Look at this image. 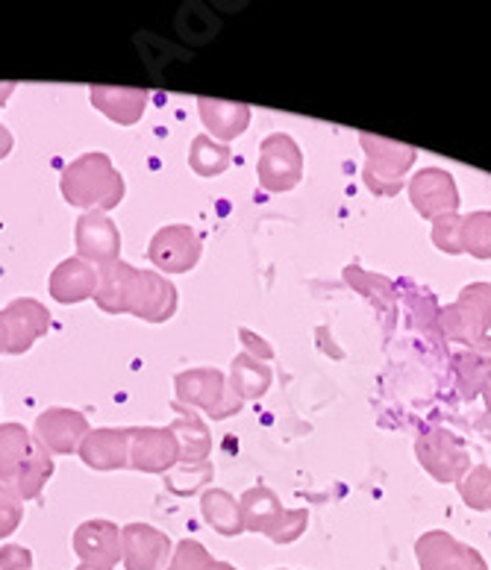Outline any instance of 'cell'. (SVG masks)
<instances>
[{
	"label": "cell",
	"instance_id": "1",
	"mask_svg": "<svg viewBox=\"0 0 491 570\" xmlns=\"http://www.w3.org/2000/svg\"><path fill=\"white\" fill-rule=\"evenodd\" d=\"M62 197L77 209L104 213L121 204L124 177L112 168L107 154H82L62 171Z\"/></svg>",
	"mask_w": 491,
	"mask_h": 570
},
{
	"label": "cell",
	"instance_id": "2",
	"mask_svg": "<svg viewBox=\"0 0 491 570\" xmlns=\"http://www.w3.org/2000/svg\"><path fill=\"white\" fill-rule=\"evenodd\" d=\"M442 330L453 344L480 347L491 330V285L474 283L459 292V301L442 312Z\"/></svg>",
	"mask_w": 491,
	"mask_h": 570
},
{
	"label": "cell",
	"instance_id": "3",
	"mask_svg": "<svg viewBox=\"0 0 491 570\" xmlns=\"http://www.w3.org/2000/svg\"><path fill=\"white\" fill-rule=\"evenodd\" d=\"M177 389V403L189 409H200L213 421L236 415L242 409V400L233 397L227 389V376L215 367H195V371H183L174 380Z\"/></svg>",
	"mask_w": 491,
	"mask_h": 570
},
{
	"label": "cell",
	"instance_id": "4",
	"mask_svg": "<svg viewBox=\"0 0 491 570\" xmlns=\"http://www.w3.org/2000/svg\"><path fill=\"white\" fill-rule=\"evenodd\" d=\"M362 147L369 154L365 163V186L374 195H397L403 186V177L415 163V147L401 145V141L380 139V136H362Z\"/></svg>",
	"mask_w": 491,
	"mask_h": 570
},
{
	"label": "cell",
	"instance_id": "5",
	"mask_svg": "<svg viewBox=\"0 0 491 570\" xmlns=\"http://www.w3.org/2000/svg\"><path fill=\"white\" fill-rule=\"evenodd\" d=\"M418 462L435 482H462L471 471L465 441L442 426H426L415 441Z\"/></svg>",
	"mask_w": 491,
	"mask_h": 570
},
{
	"label": "cell",
	"instance_id": "6",
	"mask_svg": "<svg viewBox=\"0 0 491 570\" xmlns=\"http://www.w3.org/2000/svg\"><path fill=\"white\" fill-rule=\"evenodd\" d=\"M256 177H259V186L271 195L292 191L303 179V154L297 141L286 132H271L259 147Z\"/></svg>",
	"mask_w": 491,
	"mask_h": 570
},
{
	"label": "cell",
	"instance_id": "7",
	"mask_svg": "<svg viewBox=\"0 0 491 570\" xmlns=\"http://www.w3.org/2000/svg\"><path fill=\"white\" fill-rule=\"evenodd\" d=\"M415 559L421 570H489L480 550L462 544L444 530L424 532L418 538Z\"/></svg>",
	"mask_w": 491,
	"mask_h": 570
},
{
	"label": "cell",
	"instance_id": "8",
	"mask_svg": "<svg viewBox=\"0 0 491 570\" xmlns=\"http://www.w3.org/2000/svg\"><path fill=\"white\" fill-rule=\"evenodd\" d=\"M127 312L141 321H150V324H163L177 312V288L171 279L156 271H136Z\"/></svg>",
	"mask_w": 491,
	"mask_h": 570
},
{
	"label": "cell",
	"instance_id": "9",
	"mask_svg": "<svg viewBox=\"0 0 491 570\" xmlns=\"http://www.w3.org/2000/svg\"><path fill=\"white\" fill-rule=\"evenodd\" d=\"M171 553V538L150 523H127L121 530V562L127 570H165Z\"/></svg>",
	"mask_w": 491,
	"mask_h": 570
},
{
	"label": "cell",
	"instance_id": "10",
	"mask_svg": "<svg viewBox=\"0 0 491 570\" xmlns=\"http://www.w3.org/2000/svg\"><path fill=\"white\" fill-rule=\"evenodd\" d=\"M86 435H89V421L75 409H48L36 421V444L50 456L77 453Z\"/></svg>",
	"mask_w": 491,
	"mask_h": 570
},
{
	"label": "cell",
	"instance_id": "11",
	"mask_svg": "<svg viewBox=\"0 0 491 570\" xmlns=\"http://www.w3.org/2000/svg\"><path fill=\"white\" fill-rule=\"evenodd\" d=\"M180 464V441L171 426H141L132 430L130 468L145 473L174 471Z\"/></svg>",
	"mask_w": 491,
	"mask_h": 570
},
{
	"label": "cell",
	"instance_id": "12",
	"mask_svg": "<svg viewBox=\"0 0 491 570\" xmlns=\"http://www.w3.org/2000/svg\"><path fill=\"white\" fill-rule=\"evenodd\" d=\"M148 256L163 274H186L200 259V238L186 224H171L150 238Z\"/></svg>",
	"mask_w": 491,
	"mask_h": 570
},
{
	"label": "cell",
	"instance_id": "13",
	"mask_svg": "<svg viewBox=\"0 0 491 570\" xmlns=\"http://www.w3.org/2000/svg\"><path fill=\"white\" fill-rule=\"evenodd\" d=\"M410 200L418 215L435 220L444 215H456L459 191L456 183L442 168H424L418 171L410 183Z\"/></svg>",
	"mask_w": 491,
	"mask_h": 570
},
{
	"label": "cell",
	"instance_id": "14",
	"mask_svg": "<svg viewBox=\"0 0 491 570\" xmlns=\"http://www.w3.org/2000/svg\"><path fill=\"white\" fill-rule=\"evenodd\" d=\"M75 242L80 259H86L89 265L118 262V253H121V233L112 224V218L104 213L80 215L75 229Z\"/></svg>",
	"mask_w": 491,
	"mask_h": 570
},
{
	"label": "cell",
	"instance_id": "15",
	"mask_svg": "<svg viewBox=\"0 0 491 570\" xmlns=\"http://www.w3.org/2000/svg\"><path fill=\"white\" fill-rule=\"evenodd\" d=\"M0 321L7 326V353H16V356L30 351L50 326L48 309L39 301H30V297H18V301L9 303L7 309L0 312Z\"/></svg>",
	"mask_w": 491,
	"mask_h": 570
},
{
	"label": "cell",
	"instance_id": "16",
	"mask_svg": "<svg viewBox=\"0 0 491 570\" xmlns=\"http://www.w3.org/2000/svg\"><path fill=\"white\" fill-rule=\"evenodd\" d=\"M75 553L89 568L112 570L121 562V530L112 521H86L75 532Z\"/></svg>",
	"mask_w": 491,
	"mask_h": 570
},
{
	"label": "cell",
	"instance_id": "17",
	"mask_svg": "<svg viewBox=\"0 0 491 570\" xmlns=\"http://www.w3.org/2000/svg\"><path fill=\"white\" fill-rule=\"evenodd\" d=\"M130 441L132 430L100 426V430H89L77 453L91 471H118L130 464Z\"/></svg>",
	"mask_w": 491,
	"mask_h": 570
},
{
	"label": "cell",
	"instance_id": "18",
	"mask_svg": "<svg viewBox=\"0 0 491 570\" xmlns=\"http://www.w3.org/2000/svg\"><path fill=\"white\" fill-rule=\"evenodd\" d=\"M50 297L57 303H82L95 297L98 292V268L89 265L86 259L75 256V259L59 262L53 274H50Z\"/></svg>",
	"mask_w": 491,
	"mask_h": 570
},
{
	"label": "cell",
	"instance_id": "19",
	"mask_svg": "<svg viewBox=\"0 0 491 570\" xmlns=\"http://www.w3.org/2000/svg\"><path fill=\"white\" fill-rule=\"evenodd\" d=\"M174 412H177V421L171 424V432L180 441V464L183 468H195V464H204L209 450H213V435H209V426L195 409L180 406L174 403Z\"/></svg>",
	"mask_w": 491,
	"mask_h": 570
},
{
	"label": "cell",
	"instance_id": "20",
	"mask_svg": "<svg viewBox=\"0 0 491 570\" xmlns=\"http://www.w3.org/2000/svg\"><path fill=\"white\" fill-rule=\"evenodd\" d=\"M197 107H200V121H204V127L213 132V139L222 141V145L238 139V136L247 130V124H251V107L236 104V100L200 98L197 100Z\"/></svg>",
	"mask_w": 491,
	"mask_h": 570
},
{
	"label": "cell",
	"instance_id": "21",
	"mask_svg": "<svg viewBox=\"0 0 491 570\" xmlns=\"http://www.w3.org/2000/svg\"><path fill=\"white\" fill-rule=\"evenodd\" d=\"M91 104L100 109V112L107 115L109 121L124 124V127H130V124L141 121V115H145V107H148V95L141 89H115V86H98V89H91Z\"/></svg>",
	"mask_w": 491,
	"mask_h": 570
},
{
	"label": "cell",
	"instance_id": "22",
	"mask_svg": "<svg viewBox=\"0 0 491 570\" xmlns=\"http://www.w3.org/2000/svg\"><path fill=\"white\" fill-rule=\"evenodd\" d=\"M136 277V268L127 262H109L98 268V292H95V303L109 315H124L127 312V301H130V285Z\"/></svg>",
	"mask_w": 491,
	"mask_h": 570
},
{
	"label": "cell",
	"instance_id": "23",
	"mask_svg": "<svg viewBox=\"0 0 491 570\" xmlns=\"http://www.w3.org/2000/svg\"><path fill=\"white\" fill-rule=\"evenodd\" d=\"M238 509H242V523L245 530L251 532H263V535H271L274 527L279 523V518L286 514L279 498L271 489L259 485V489H247L238 500Z\"/></svg>",
	"mask_w": 491,
	"mask_h": 570
},
{
	"label": "cell",
	"instance_id": "24",
	"mask_svg": "<svg viewBox=\"0 0 491 570\" xmlns=\"http://www.w3.org/2000/svg\"><path fill=\"white\" fill-rule=\"evenodd\" d=\"M453 367H456L462 397L474 400L483 392L491 394V342L453 358Z\"/></svg>",
	"mask_w": 491,
	"mask_h": 570
},
{
	"label": "cell",
	"instance_id": "25",
	"mask_svg": "<svg viewBox=\"0 0 491 570\" xmlns=\"http://www.w3.org/2000/svg\"><path fill=\"white\" fill-rule=\"evenodd\" d=\"M268 389L271 367L251 353H238L229 367V394L245 403V400H259Z\"/></svg>",
	"mask_w": 491,
	"mask_h": 570
},
{
	"label": "cell",
	"instance_id": "26",
	"mask_svg": "<svg viewBox=\"0 0 491 570\" xmlns=\"http://www.w3.org/2000/svg\"><path fill=\"white\" fill-rule=\"evenodd\" d=\"M33 448V435H30L21 424L0 426V485H9V489H12V482H16L21 464L30 459Z\"/></svg>",
	"mask_w": 491,
	"mask_h": 570
},
{
	"label": "cell",
	"instance_id": "27",
	"mask_svg": "<svg viewBox=\"0 0 491 570\" xmlns=\"http://www.w3.org/2000/svg\"><path fill=\"white\" fill-rule=\"evenodd\" d=\"M200 512H204V521L209 523L215 532H222V535H242V532H245L242 509H238L236 498L227 494V491H204V498H200Z\"/></svg>",
	"mask_w": 491,
	"mask_h": 570
},
{
	"label": "cell",
	"instance_id": "28",
	"mask_svg": "<svg viewBox=\"0 0 491 570\" xmlns=\"http://www.w3.org/2000/svg\"><path fill=\"white\" fill-rule=\"evenodd\" d=\"M50 476H53V459L36 444L30 459L21 464V471H18L16 482H12V489H16V494L21 498V503H24V500H36L41 494V489L48 485Z\"/></svg>",
	"mask_w": 491,
	"mask_h": 570
},
{
	"label": "cell",
	"instance_id": "29",
	"mask_svg": "<svg viewBox=\"0 0 491 570\" xmlns=\"http://www.w3.org/2000/svg\"><path fill=\"white\" fill-rule=\"evenodd\" d=\"M192 171L200 177H218L229 168V147L215 141L213 136H197L189 150Z\"/></svg>",
	"mask_w": 491,
	"mask_h": 570
},
{
	"label": "cell",
	"instance_id": "30",
	"mask_svg": "<svg viewBox=\"0 0 491 570\" xmlns=\"http://www.w3.org/2000/svg\"><path fill=\"white\" fill-rule=\"evenodd\" d=\"M462 253L491 259V213H471L462 218Z\"/></svg>",
	"mask_w": 491,
	"mask_h": 570
},
{
	"label": "cell",
	"instance_id": "31",
	"mask_svg": "<svg viewBox=\"0 0 491 570\" xmlns=\"http://www.w3.org/2000/svg\"><path fill=\"white\" fill-rule=\"evenodd\" d=\"M459 494L477 512H491V468L477 464L459 482Z\"/></svg>",
	"mask_w": 491,
	"mask_h": 570
},
{
	"label": "cell",
	"instance_id": "32",
	"mask_svg": "<svg viewBox=\"0 0 491 570\" xmlns=\"http://www.w3.org/2000/svg\"><path fill=\"white\" fill-rule=\"evenodd\" d=\"M344 274H347V283L356 285V288H360L365 297H371V301L377 303L380 309H385V312L394 309L392 285L385 283L383 277H377V274H365V271H360V268H347Z\"/></svg>",
	"mask_w": 491,
	"mask_h": 570
},
{
	"label": "cell",
	"instance_id": "33",
	"mask_svg": "<svg viewBox=\"0 0 491 570\" xmlns=\"http://www.w3.org/2000/svg\"><path fill=\"white\" fill-rule=\"evenodd\" d=\"M215 559L206 553V547L200 541H180V544L174 547L171 562L165 570H213Z\"/></svg>",
	"mask_w": 491,
	"mask_h": 570
},
{
	"label": "cell",
	"instance_id": "34",
	"mask_svg": "<svg viewBox=\"0 0 491 570\" xmlns=\"http://www.w3.org/2000/svg\"><path fill=\"white\" fill-rule=\"evenodd\" d=\"M433 242L439 250L459 256L462 253V218L459 215H444L433 220Z\"/></svg>",
	"mask_w": 491,
	"mask_h": 570
},
{
	"label": "cell",
	"instance_id": "35",
	"mask_svg": "<svg viewBox=\"0 0 491 570\" xmlns=\"http://www.w3.org/2000/svg\"><path fill=\"white\" fill-rule=\"evenodd\" d=\"M306 523H310V512L306 509H286V514L279 518V523L271 532V541L274 544H292L306 532Z\"/></svg>",
	"mask_w": 491,
	"mask_h": 570
},
{
	"label": "cell",
	"instance_id": "36",
	"mask_svg": "<svg viewBox=\"0 0 491 570\" xmlns=\"http://www.w3.org/2000/svg\"><path fill=\"white\" fill-rule=\"evenodd\" d=\"M21 518H24V505H21V498L16 494V489L0 485V538L12 535L18 530Z\"/></svg>",
	"mask_w": 491,
	"mask_h": 570
},
{
	"label": "cell",
	"instance_id": "37",
	"mask_svg": "<svg viewBox=\"0 0 491 570\" xmlns=\"http://www.w3.org/2000/svg\"><path fill=\"white\" fill-rule=\"evenodd\" d=\"M0 570H33V553L21 544H7L0 550Z\"/></svg>",
	"mask_w": 491,
	"mask_h": 570
},
{
	"label": "cell",
	"instance_id": "38",
	"mask_svg": "<svg viewBox=\"0 0 491 570\" xmlns=\"http://www.w3.org/2000/svg\"><path fill=\"white\" fill-rule=\"evenodd\" d=\"M242 342H247V353H251V356H256V358H271V347H268V342H263V338H256L254 333H251V330H242Z\"/></svg>",
	"mask_w": 491,
	"mask_h": 570
},
{
	"label": "cell",
	"instance_id": "39",
	"mask_svg": "<svg viewBox=\"0 0 491 570\" xmlns=\"http://www.w3.org/2000/svg\"><path fill=\"white\" fill-rule=\"evenodd\" d=\"M9 150H12V132L0 124V159H7Z\"/></svg>",
	"mask_w": 491,
	"mask_h": 570
},
{
	"label": "cell",
	"instance_id": "40",
	"mask_svg": "<svg viewBox=\"0 0 491 570\" xmlns=\"http://www.w3.org/2000/svg\"><path fill=\"white\" fill-rule=\"evenodd\" d=\"M12 91H16V82H0V107L7 104Z\"/></svg>",
	"mask_w": 491,
	"mask_h": 570
},
{
	"label": "cell",
	"instance_id": "41",
	"mask_svg": "<svg viewBox=\"0 0 491 570\" xmlns=\"http://www.w3.org/2000/svg\"><path fill=\"white\" fill-rule=\"evenodd\" d=\"M7 347H9L7 326H3V321H0V353H7Z\"/></svg>",
	"mask_w": 491,
	"mask_h": 570
},
{
	"label": "cell",
	"instance_id": "42",
	"mask_svg": "<svg viewBox=\"0 0 491 570\" xmlns=\"http://www.w3.org/2000/svg\"><path fill=\"white\" fill-rule=\"evenodd\" d=\"M213 570H236V568H233V564H227V562H215Z\"/></svg>",
	"mask_w": 491,
	"mask_h": 570
},
{
	"label": "cell",
	"instance_id": "43",
	"mask_svg": "<svg viewBox=\"0 0 491 570\" xmlns=\"http://www.w3.org/2000/svg\"><path fill=\"white\" fill-rule=\"evenodd\" d=\"M77 570H104V568H89V564H80V568Z\"/></svg>",
	"mask_w": 491,
	"mask_h": 570
}]
</instances>
